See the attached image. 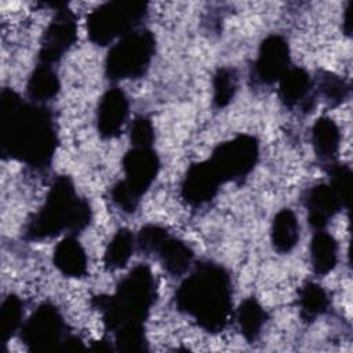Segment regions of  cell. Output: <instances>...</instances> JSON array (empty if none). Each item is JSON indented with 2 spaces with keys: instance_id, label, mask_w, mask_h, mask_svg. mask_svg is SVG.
<instances>
[{
  "instance_id": "obj_1",
  "label": "cell",
  "mask_w": 353,
  "mask_h": 353,
  "mask_svg": "<svg viewBox=\"0 0 353 353\" xmlns=\"http://www.w3.org/2000/svg\"><path fill=\"white\" fill-rule=\"evenodd\" d=\"M58 145L52 113L44 105L23 101L11 88L0 94V148L4 157L33 170L50 167Z\"/></svg>"
},
{
  "instance_id": "obj_2",
  "label": "cell",
  "mask_w": 353,
  "mask_h": 353,
  "mask_svg": "<svg viewBox=\"0 0 353 353\" xmlns=\"http://www.w3.org/2000/svg\"><path fill=\"white\" fill-rule=\"evenodd\" d=\"M175 305L207 332H219L232 314V280L229 272L214 262L203 261L179 284Z\"/></svg>"
},
{
  "instance_id": "obj_3",
  "label": "cell",
  "mask_w": 353,
  "mask_h": 353,
  "mask_svg": "<svg viewBox=\"0 0 353 353\" xmlns=\"http://www.w3.org/2000/svg\"><path fill=\"white\" fill-rule=\"evenodd\" d=\"M91 221V207L74 188L66 175L54 179L46 196L44 204L28 222L23 237L40 241L55 237L63 232L76 236L84 230Z\"/></svg>"
},
{
  "instance_id": "obj_4",
  "label": "cell",
  "mask_w": 353,
  "mask_h": 353,
  "mask_svg": "<svg viewBox=\"0 0 353 353\" xmlns=\"http://www.w3.org/2000/svg\"><path fill=\"white\" fill-rule=\"evenodd\" d=\"M156 301V281L149 266L137 265L117 284L112 295H98L92 306L112 334L128 325H143Z\"/></svg>"
},
{
  "instance_id": "obj_5",
  "label": "cell",
  "mask_w": 353,
  "mask_h": 353,
  "mask_svg": "<svg viewBox=\"0 0 353 353\" xmlns=\"http://www.w3.org/2000/svg\"><path fill=\"white\" fill-rule=\"evenodd\" d=\"M124 179L110 189V199L123 212L131 214L150 188L160 170V160L152 148H131L121 160Z\"/></svg>"
},
{
  "instance_id": "obj_6",
  "label": "cell",
  "mask_w": 353,
  "mask_h": 353,
  "mask_svg": "<svg viewBox=\"0 0 353 353\" xmlns=\"http://www.w3.org/2000/svg\"><path fill=\"white\" fill-rule=\"evenodd\" d=\"M148 12V3L145 1L114 0L103 3L87 17V34L94 44L108 46L139 29Z\"/></svg>"
},
{
  "instance_id": "obj_7",
  "label": "cell",
  "mask_w": 353,
  "mask_h": 353,
  "mask_svg": "<svg viewBox=\"0 0 353 353\" xmlns=\"http://www.w3.org/2000/svg\"><path fill=\"white\" fill-rule=\"evenodd\" d=\"M156 50L154 34L139 28L113 44L105 59V74L109 80L142 77L153 59Z\"/></svg>"
},
{
  "instance_id": "obj_8",
  "label": "cell",
  "mask_w": 353,
  "mask_h": 353,
  "mask_svg": "<svg viewBox=\"0 0 353 353\" xmlns=\"http://www.w3.org/2000/svg\"><path fill=\"white\" fill-rule=\"evenodd\" d=\"M68 336L61 312L50 302L39 305L21 327V339L30 352L63 350Z\"/></svg>"
},
{
  "instance_id": "obj_9",
  "label": "cell",
  "mask_w": 353,
  "mask_h": 353,
  "mask_svg": "<svg viewBox=\"0 0 353 353\" xmlns=\"http://www.w3.org/2000/svg\"><path fill=\"white\" fill-rule=\"evenodd\" d=\"M259 157V142L255 137L240 134L219 143L208 159L225 182H241L254 170Z\"/></svg>"
},
{
  "instance_id": "obj_10",
  "label": "cell",
  "mask_w": 353,
  "mask_h": 353,
  "mask_svg": "<svg viewBox=\"0 0 353 353\" xmlns=\"http://www.w3.org/2000/svg\"><path fill=\"white\" fill-rule=\"evenodd\" d=\"M77 39L76 15L66 4L55 10V15L46 28L39 51V62L52 65L58 62Z\"/></svg>"
},
{
  "instance_id": "obj_11",
  "label": "cell",
  "mask_w": 353,
  "mask_h": 353,
  "mask_svg": "<svg viewBox=\"0 0 353 353\" xmlns=\"http://www.w3.org/2000/svg\"><path fill=\"white\" fill-rule=\"evenodd\" d=\"M290 47L280 34H270L262 40L254 62V74L262 84L279 81L290 69Z\"/></svg>"
},
{
  "instance_id": "obj_12",
  "label": "cell",
  "mask_w": 353,
  "mask_h": 353,
  "mask_svg": "<svg viewBox=\"0 0 353 353\" xmlns=\"http://www.w3.org/2000/svg\"><path fill=\"white\" fill-rule=\"evenodd\" d=\"M222 183V178L210 160L193 163L183 176L181 196L189 205L200 207L216 196Z\"/></svg>"
},
{
  "instance_id": "obj_13",
  "label": "cell",
  "mask_w": 353,
  "mask_h": 353,
  "mask_svg": "<svg viewBox=\"0 0 353 353\" xmlns=\"http://www.w3.org/2000/svg\"><path fill=\"white\" fill-rule=\"evenodd\" d=\"M128 112L130 102L125 92L119 87L109 88L98 103L97 128L99 135L103 139L119 137L127 121Z\"/></svg>"
},
{
  "instance_id": "obj_14",
  "label": "cell",
  "mask_w": 353,
  "mask_h": 353,
  "mask_svg": "<svg viewBox=\"0 0 353 353\" xmlns=\"http://www.w3.org/2000/svg\"><path fill=\"white\" fill-rule=\"evenodd\" d=\"M279 98L290 109L307 112L314 105V83L302 68H290L279 80Z\"/></svg>"
},
{
  "instance_id": "obj_15",
  "label": "cell",
  "mask_w": 353,
  "mask_h": 353,
  "mask_svg": "<svg viewBox=\"0 0 353 353\" xmlns=\"http://www.w3.org/2000/svg\"><path fill=\"white\" fill-rule=\"evenodd\" d=\"M307 211V222L314 230H323L342 204L328 183H317L307 189L302 197Z\"/></svg>"
},
{
  "instance_id": "obj_16",
  "label": "cell",
  "mask_w": 353,
  "mask_h": 353,
  "mask_svg": "<svg viewBox=\"0 0 353 353\" xmlns=\"http://www.w3.org/2000/svg\"><path fill=\"white\" fill-rule=\"evenodd\" d=\"M52 262L54 266L66 277L80 279L87 273L85 250L73 234H68L57 244Z\"/></svg>"
},
{
  "instance_id": "obj_17",
  "label": "cell",
  "mask_w": 353,
  "mask_h": 353,
  "mask_svg": "<svg viewBox=\"0 0 353 353\" xmlns=\"http://www.w3.org/2000/svg\"><path fill=\"white\" fill-rule=\"evenodd\" d=\"M153 255L171 276L185 274L194 259L192 248L185 241L171 236L170 233L161 240Z\"/></svg>"
},
{
  "instance_id": "obj_18",
  "label": "cell",
  "mask_w": 353,
  "mask_h": 353,
  "mask_svg": "<svg viewBox=\"0 0 353 353\" xmlns=\"http://www.w3.org/2000/svg\"><path fill=\"white\" fill-rule=\"evenodd\" d=\"M312 145L316 156L324 164L336 160L341 145V132L331 117L323 116L314 121L312 127Z\"/></svg>"
},
{
  "instance_id": "obj_19",
  "label": "cell",
  "mask_w": 353,
  "mask_h": 353,
  "mask_svg": "<svg viewBox=\"0 0 353 353\" xmlns=\"http://www.w3.org/2000/svg\"><path fill=\"white\" fill-rule=\"evenodd\" d=\"M59 79L54 68L48 63L39 62L28 79L26 95L30 102L44 105L59 92Z\"/></svg>"
},
{
  "instance_id": "obj_20",
  "label": "cell",
  "mask_w": 353,
  "mask_h": 353,
  "mask_svg": "<svg viewBox=\"0 0 353 353\" xmlns=\"http://www.w3.org/2000/svg\"><path fill=\"white\" fill-rule=\"evenodd\" d=\"M299 240V222L290 208L280 210L270 228V241L273 248L280 254H288Z\"/></svg>"
},
{
  "instance_id": "obj_21",
  "label": "cell",
  "mask_w": 353,
  "mask_h": 353,
  "mask_svg": "<svg viewBox=\"0 0 353 353\" xmlns=\"http://www.w3.org/2000/svg\"><path fill=\"white\" fill-rule=\"evenodd\" d=\"M310 262L312 269L317 276L330 273L338 262L336 240L327 232L316 230L310 241Z\"/></svg>"
},
{
  "instance_id": "obj_22",
  "label": "cell",
  "mask_w": 353,
  "mask_h": 353,
  "mask_svg": "<svg viewBox=\"0 0 353 353\" xmlns=\"http://www.w3.org/2000/svg\"><path fill=\"white\" fill-rule=\"evenodd\" d=\"M299 316L305 323H313L330 307L327 291L314 281H306L298 291Z\"/></svg>"
},
{
  "instance_id": "obj_23",
  "label": "cell",
  "mask_w": 353,
  "mask_h": 353,
  "mask_svg": "<svg viewBox=\"0 0 353 353\" xmlns=\"http://www.w3.org/2000/svg\"><path fill=\"white\" fill-rule=\"evenodd\" d=\"M268 314L255 298L244 299L236 310V321L245 341L254 342L262 332Z\"/></svg>"
},
{
  "instance_id": "obj_24",
  "label": "cell",
  "mask_w": 353,
  "mask_h": 353,
  "mask_svg": "<svg viewBox=\"0 0 353 353\" xmlns=\"http://www.w3.org/2000/svg\"><path fill=\"white\" fill-rule=\"evenodd\" d=\"M135 247V237L132 232L127 228L119 229L112 240L109 241L105 254H103V265L108 270H117L124 268Z\"/></svg>"
},
{
  "instance_id": "obj_25",
  "label": "cell",
  "mask_w": 353,
  "mask_h": 353,
  "mask_svg": "<svg viewBox=\"0 0 353 353\" xmlns=\"http://www.w3.org/2000/svg\"><path fill=\"white\" fill-rule=\"evenodd\" d=\"M22 319L23 302L14 294L7 295L0 306V335L4 343H7L10 338L21 330L23 324Z\"/></svg>"
},
{
  "instance_id": "obj_26",
  "label": "cell",
  "mask_w": 353,
  "mask_h": 353,
  "mask_svg": "<svg viewBox=\"0 0 353 353\" xmlns=\"http://www.w3.org/2000/svg\"><path fill=\"white\" fill-rule=\"evenodd\" d=\"M237 72L232 68H219L212 77V103L222 109L230 103L237 91Z\"/></svg>"
},
{
  "instance_id": "obj_27",
  "label": "cell",
  "mask_w": 353,
  "mask_h": 353,
  "mask_svg": "<svg viewBox=\"0 0 353 353\" xmlns=\"http://www.w3.org/2000/svg\"><path fill=\"white\" fill-rule=\"evenodd\" d=\"M317 92L328 102L331 106L342 103L349 95V84L339 76L321 70L317 77L313 80Z\"/></svg>"
},
{
  "instance_id": "obj_28",
  "label": "cell",
  "mask_w": 353,
  "mask_h": 353,
  "mask_svg": "<svg viewBox=\"0 0 353 353\" xmlns=\"http://www.w3.org/2000/svg\"><path fill=\"white\" fill-rule=\"evenodd\" d=\"M324 165L330 176V188L338 196L342 207H349L352 196V170L336 160Z\"/></svg>"
},
{
  "instance_id": "obj_29",
  "label": "cell",
  "mask_w": 353,
  "mask_h": 353,
  "mask_svg": "<svg viewBox=\"0 0 353 353\" xmlns=\"http://www.w3.org/2000/svg\"><path fill=\"white\" fill-rule=\"evenodd\" d=\"M114 346L119 352L139 353L148 350L143 325H128L113 332Z\"/></svg>"
},
{
  "instance_id": "obj_30",
  "label": "cell",
  "mask_w": 353,
  "mask_h": 353,
  "mask_svg": "<svg viewBox=\"0 0 353 353\" xmlns=\"http://www.w3.org/2000/svg\"><path fill=\"white\" fill-rule=\"evenodd\" d=\"M130 139L134 148H152L154 128L146 116H137L130 127Z\"/></svg>"
},
{
  "instance_id": "obj_31",
  "label": "cell",
  "mask_w": 353,
  "mask_h": 353,
  "mask_svg": "<svg viewBox=\"0 0 353 353\" xmlns=\"http://www.w3.org/2000/svg\"><path fill=\"white\" fill-rule=\"evenodd\" d=\"M167 234H168L167 229L159 225H146L138 232L135 243L141 252L146 255H153L154 250Z\"/></svg>"
},
{
  "instance_id": "obj_32",
  "label": "cell",
  "mask_w": 353,
  "mask_h": 353,
  "mask_svg": "<svg viewBox=\"0 0 353 353\" xmlns=\"http://www.w3.org/2000/svg\"><path fill=\"white\" fill-rule=\"evenodd\" d=\"M91 349L97 350V352H109V350H112V346L106 341H98V342H95L92 345Z\"/></svg>"
}]
</instances>
